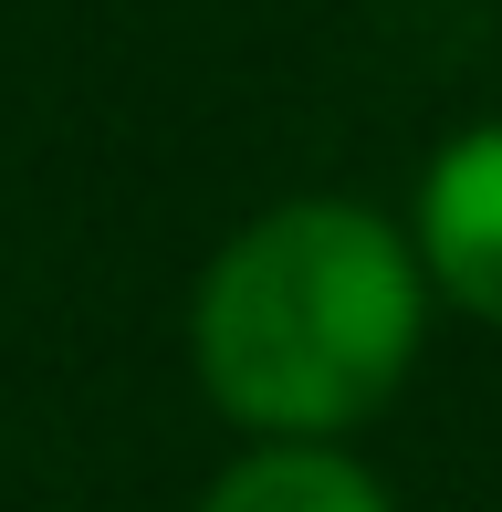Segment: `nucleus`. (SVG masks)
Segmentation results:
<instances>
[{"label": "nucleus", "instance_id": "obj_2", "mask_svg": "<svg viewBox=\"0 0 502 512\" xmlns=\"http://www.w3.org/2000/svg\"><path fill=\"white\" fill-rule=\"evenodd\" d=\"M408 241L440 304H461L471 324H502V115L461 126L419 178Z\"/></svg>", "mask_w": 502, "mask_h": 512}, {"label": "nucleus", "instance_id": "obj_3", "mask_svg": "<svg viewBox=\"0 0 502 512\" xmlns=\"http://www.w3.org/2000/svg\"><path fill=\"white\" fill-rule=\"evenodd\" d=\"M199 512H398V502L346 439H251L199 492Z\"/></svg>", "mask_w": 502, "mask_h": 512}, {"label": "nucleus", "instance_id": "obj_1", "mask_svg": "<svg viewBox=\"0 0 502 512\" xmlns=\"http://www.w3.org/2000/svg\"><path fill=\"white\" fill-rule=\"evenodd\" d=\"M429 272L367 199H283L210 251L189 356L210 408L251 439H346L408 387Z\"/></svg>", "mask_w": 502, "mask_h": 512}]
</instances>
